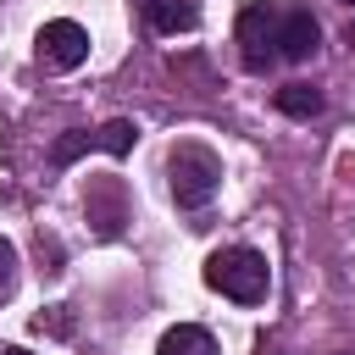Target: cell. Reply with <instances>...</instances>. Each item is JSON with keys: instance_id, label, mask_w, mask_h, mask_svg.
Listing matches in <instances>:
<instances>
[{"instance_id": "cell-4", "label": "cell", "mask_w": 355, "mask_h": 355, "mask_svg": "<svg viewBox=\"0 0 355 355\" xmlns=\"http://www.w3.org/2000/svg\"><path fill=\"white\" fill-rule=\"evenodd\" d=\"M33 50H39V67L44 72H78L89 61V28L72 22V17H55L33 33Z\"/></svg>"}, {"instance_id": "cell-6", "label": "cell", "mask_w": 355, "mask_h": 355, "mask_svg": "<svg viewBox=\"0 0 355 355\" xmlns=\"http://www.w3.org/2000/svg\"><path fill=\"white\" fill-rule=\"evenodd\" d=\"M322 50V22L305 6H288L277 17V61H311Z\"/></svg>"}, {"instance_id": "cell-15", "label": "cell", "mask_w": 355, "mask_h": 355, "mask_svg": "<svg viewBox=\"0 0 355 355\" xmlns=\"http://www.w3.org/2000/svg\"><path fill=\"white\" fill-rule=\"evenodd\" d=\"M344 44H349V50H355V17H349V28H344Z\"/></svg>"}, {"instance_id": "cell-10", "label": "cell", "mask_w": 355, "mask_h": 355, "mask_svg": "<svg viewBox=\"0 0 355 355\" xmlns=\"http://www.w3.org/2000/svg\"><path fill=\"white\" fill-rule=\"evenodd\" d=\"M89 150H100V139L94 133H83V128H72V133H61L55 144H50V166L61 172V166H72L78 155H89Z\"/></svg>"}, {"instance_id": "cell-2", "label": "cell", "mask_w": 355, "mask_h": 355, "mask_svg": "<svg viewBox=\"0 0 355 355\" xmlns=\"http://www.w3.org/2000/svg\"><path fill=\"white\" fill-rule=\"evenodd\" d=\"M166 183H172V200H178L183 211H200V205H211L216 189H222V155H216L211 144L183 139V144L166 150Z\"/></svg>"}, {"instance_id": "cell-14", "label": "cell", "mask_w": 355, "mask_h": 355, "mask_svg": "<svg viewBox=\"0 0 355 355\" xmlns=\"http://www.w3.org/2000/svg\"><path fill=\"white\" fill-rule=\"evenodd\" d=\"M0 355H33V349H22V344H6V349H0Z\"/></svg>"}, {"instance_id": "cell-11", "label": "cell", "mask_w": 355, "mask_h": 355, "mask_svg": "<svg viewBox=\"0 0 355 355\" xmlns=\"http://www.w3.org/2000/svg\"><path fill=\"white\" fill-rule=\"evenodd\" d=\"M94 139H100V150H105V155H128V150H133V139H139V128H133L128 116H111L105 128H94Z\"/></svg>"}, {"instance_id": "cell-1", "label": "cell", "mask_w": 355, "mask_h": 355, "mask_svg": "<svg viewBox=\"0 0 355 355\" xmlns=\"http://www.w3.org/2000/svg\"><path fill=\"white\" fill-rule=\"evenodd\" d=\"M205 288H216L233 305H261L272 294V266L250 244H222L205 255Z\"/></svg>"}, {"instance_id": "cell-16", "label": "cell", "mask_w": 355, "mask_h": 355, "mask_svg": "<svg viewBox=\"0 0 355 355\" xmlns=\"http://www.w3.org/2000/svg\"><path fill=\"white\" fill-rule=\"evenodd\" d=\"M344 6H355V0H344Z\"/></svg>"}, {"instance_id": "cell-9", "label": "cell", "mask_w": 355, "mask_h": 355, "mask_svg": "<svg viewBox=\"0 0 355 355\" xmlns=\"http://www.w3.org/2000/svg\"><path fill=\"white\" fill-rule=\"evenodd\" d=\"M272 100H277V111L294 116V122H311V116H322V105H327V94H322L316 83H283Z\"/></svg>"}, {"instance_id": "cell-12", "label": "cell", "mask_w": 355, "mask_h": 355, "mask_svg": "<svg viewBox=\"0 0 355 355\" xmlns=\"http://www.w3.org/2000/svg\"><path fill=\"white\" fill-rule=\"evenodd\" d=\"M17 277H22V255H17V244L0 233V305L17 294Z\"/></svg>"}, {"instance_id": "cell-5", "label": "cell", "mask_w": 355, "mask_h": 355, "mask_svg": "<svg viewBox=\"0 0 355 355\" xmlns=\"http://www.w3.org/2000/svg\"><path fill=\"white\" fill-rule=\"evenodd\" d=\"M83 211H89V222H94V233H100V239H116V233H122V222H128L122 178H89V189H83Z\"/></svg>"}, {"instance_id": "cell-8", "label": "cell", "mask_w": 355, "mask_h": 355, "mask_svg": "<svg viewBox=\"0 0 355 355\" xmlns=\"http://www.w3.org/2000/svg\"><path fill=\"white\" fill-rule=\"evenodd\" d=\"M155 355H222V349H216L211 327H200V322H178V327H166V333H161Z\"/></svg>"}, {"instance_id": "cell-7", "label": "cell", "mask_w": 355, "mask_h": 355, "mask_svg": "<svg viewBox=\"0 0 355 355\" xmlns=\"http://www.w3.org/2000/svg\"><path fill=\"white\" fill-rule=\"evenodd\" d=\"M144 22L155 33H194L200 28V0H144Z\"/></svg>"}, {"instance_id": "cell-3", "label": "cell", "mask_w": 355, "mask_h": 355, "mask_svg": "<svg viewBox=\"0 0 355 355\" xmlns=\"http://www.w3.org/2000/svg\"><path fill=\"white\" fill-rule=\"evenodd\" d=\"M277 17H283V6H272V0H250L239 11V61L255 78L277 67Z\"/></svg>"}, {"instance_id": "cell-13", "label": "cell", "mask_w": 355, "mask_h": 355, "mask_svg": "<svg viewBox=\"0 0 355 355\" xmlns=\"http://www.w3.org/2000/svg\"><path fill=\"white\" fill-rule=\"evenodd\" d=\"M33 327H39V333L67 338V333H72V311H67V305H50V311H39V316H33Z\"/></svg>"}]
</instances>
